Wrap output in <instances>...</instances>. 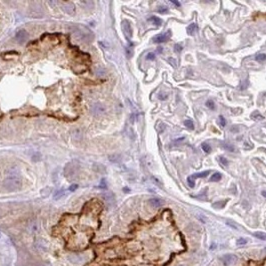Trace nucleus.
Segmentation results:
<instances>
[{
  "label": "nucleus",
  "instance_id": "obj_1",
  "mask_svg": "<svg viewBox=\"0 0 266 266\" xmlns=\"http://www.w3.org/2000/svg\"><path fill=\"white\" fill-rule=\"evenodd\" d=\"M3 188L4 190L8 191H17L22 188V180L20 175L12 174L3 180Z\"/></svg>",
  "mask_w": 266,
  "mask_h": 266
},
{
  "label": "nucleus",
  "instance_id": "obj_2",
  "mask_svg": "<svg viewBox=\"0 0 266 266\" xmlns=\"http://www.w3.org/2000/svg\"><path fill=\"white\" fill-rule=\"evenodd\" d=\"M73 32H74V35H75L77 38H80V39L82 40H88L89 37H92V34L91 32L89 31L88 29H86L84 26H75L73 27Z\"/></svg>",
  "mask_w": 266,
  "mask_h": 266
},
{
  "label": "nucleus",
  "instance_id": "obj_3",
  "mask_svg": "<svg viewBox=\"0 0 266 266\" xmlns=\"http://www.w3.org/2000/svg\"><path fill=\"white\" fill-rule=\"evenodd\" d=\"M237 259H238L237 256L235 255V254H231V253L225 254V255L221 256V258H220L222 263H223L224 265H226V266H230V265L234 264V263H236Z\"/></svg>",
  "mask_w": 266,
  "mask_h": 266
},
{
  "label": "nucleus",
  "instance_id": "obj_4",
  "mask_svg": "<svg viewBox=\"0 0 266 266\" xmlns=\"http://www.w3.org/2000/svg\"><path fill=\"white\" fill-rule=\"evenodd\" d=\"M170 37H171V30H168V31L163 33V34H159V35H156L155 37H153V42L160 44V43L166 42Z\"/></svg>",
  "mask_w": 266,
  "mask_h": 266
},
{
  "label": "nucleus",
  "instance_id": "obj_5",
  "mask_svg": "<svg viewBox=\"0 0 266 266\" xmlns=\"http://www.w3.org/2000/svg\"><path fill=\"white\" fill-rule=\"evenodd\" d=\"M27 39H28V34H27L25 30H19V31L16 32L15 40L18 43H24Z\"/></svg>",
  "mask_w": 266,
  "mask_h": 266
},
{
  "label": "nucleus",
  "instance_id": "obj_6",
  "mask_svg": "<svg viewBox=\"0 0 266 266\" xmlns=\"http://www.w3.org/2000/svg\"><path fill=\"white\" fill-rule=\"evenodd\" d=\"M62 9L65 11L68 14H73L74 11H75V8H74L73 3L71 2H62Z\"/></svg>",
  "mask_w": 266,
  "mask_h": 266
},
{
  "label": "nucleus",
  "instance_id": "obj_7",
  "mask_svg": "<svg viewBox=\"0 0 266 266\" xmlns=\"http://www.w3.org/2000/svg\"><path fill=\"white\" fill-rule=\"evenodd\" d=\"M122 26H123V30H124V32L126 33V35H127V36H129V37L132 36V28H131V25H130L129 22H128V21H123Z\"/></svg>",
  "mask_w": 266,
  "mask_h": 266
},
{
  "label": "nucleus",
  "instance_id": "obj_8",
  "mask_svg": "<svg viewBox=\"0 0 266 266\" xmlns=\"http://www.w3.org/2000/svg\"><path fill=\"white\" fill-rule=\"evenodd\" d=\"M103 111H104V108L102 107V105L99 104V103H96L95 105H93V107L91 108L92 114H94V115H98V114L102 113Z\"/></svg>",
  "mask_w": 266,
  "mask_h": 266
},
{
  "label": "nucleus",
  "instance_id": "obj_9",
  "mask_svg": "<svg viewBox=\"0 0 266 266\" xmlns=\"http://www.w3.org/2000/svg\"><path fill=\"white\" fill-rule=\"evenodd\" d=\"M149 204L152 207H160L163 204V201H161L160 198H151L149 199Z\"/></svg>",
  "mask_w": 266,
  "mask_h": 266
},
{
  "label": "nucleus",
  "instance_id": "obj_10",
  "mask_svg": "<svg viewBox=\"0 0 266 266\" xmlns=\"http://www.w3.org/2000/svg\"><path fill=\"white\" fill-rule=\"evenodd\" d=\"M197 30H198V26H197L196 23H191L189 24L187 29H186V31H187V33L189 35H193L194 33H195Z\"/></svg>",
  "mask_w": 266,
  "mask_h": 266
},
{
  "label": "nucleus",
  "instance_id": "obj_11",
  "mask_svg": "<svg viewBox=\"0 0 266 266\" xmlns=\"http://www.w3.org/2000/svg\"><path fill=\"white\" fill-rule=\"evenodd\" d=\"M149 21H151L156 26H160L161 24H162V20H161L160 18L156 17V16H151V17L149 18Z\"/></svg>",
  "mask_w": 266,
  "mask_h": 266
},
{
  "label": "nucleus",
  "instance_id": "obj_12",
  "mask_svg": "<svg viewBox=\"0 0 266 266\" xmlns=\"http://www.w3.org/2000/svg\"><path fill=\"white\" fill-rule=\"evenodd\" d=\"M210 174V172L209 171H205V172H199V174H193V175H191V177H192V179L194 180V179H200V177H207L208 174Z\"/></svg>",
  "mask_w": 266,
  "mask_h": 266
},
{
  "label": "nucleus",
  "instance_id": "obj_13",
  "mask_svg": "<svg viewBox=\"0 0 266 266\" xmlns=\"http://www.w3.org/2000/svg\"><path fill=\"white\" fill-rule=\"evenodd\" d=\"M250 118H251L252 120H255V121H257V120H264V117H263L260 113H258V112H253V113L251 114Z\"/></svg>",
  "mask_w": 266,
  "mask_h": 266
},
{
  "label": "nucleus",
  "instance_id": "obj_14",
  "mask_svg": "<svg viewBox=\"0 0 266 266\" xmlns=\"http://www.w3.org/2000/svg\"><path fill=\"white\" fill-rule=\"evenodd\" d=\"M221 177H222V174L220 172H215L213 175H211L210 182H218V180H221Z\"/></svg>",
  "mask_w": 266,
  "mask_h": 266
},
{
  "label": "nucleus",
  "instance_id": "obj_15",
  "mask_svg": "<svg viewBox=\"0 0 266 266\" xmlns=\"http://www.w3.org/2000/svg\"><path fill=\"white\" fill-rule=\"evenodd\" d=\"M253 235L256 238L260 239V240H266V233H264V232L258 231V232H255V233H253Z\"/></svg>",
  "mask_w": 266,
  "mask_h": 266
},
{
  "label": "nucleus",
  "instance_id": "obj_16",
  "mask_svg": "<svg viewBox=\"0 0 266 266\" xmlns=\"http://www.w3.org/2000/svg\"><path fill=\"white\" fill-rule=\"evenodd\" d=\"M65 194V190H59L55 191V193H54V199H59L61 198V197Z\"/></svg>",
  "mask_w": 266,
  "mask_h": 266
},
{
  "label": "nucleus",
  "instance_id": "obj_17",
  "mask_svg": "<svg viewBox=\"0 0 266 266\" xmlns=\"http://www.w3.org/2000/svg\"><path fill=\"white\" fill-rule=\"evenodd\" d=\"M184 125L186 126V128H189L190 130H193V129H194V124H193L192 120H189V119L185 120Z\"/></svg>",
  "mask_w": 266,
  "mask_h": 266
},
{
  "label": "nucleus",
  "instance_id": "obj_18",
  "mask_svg": "<svg viewBox=\"0 0 266 266\" xmlns=\"http://www.w3.org/2000/svg\"><path fill=\"white\" fill-rule=\"evenodd\" d=\"M201 148H202V150H203L206 153H209L211 152V148H210V146H209V145H208V144H206V142H203V144L201 145Z\"/></svg>",
  "mask_w": 266,
  "mask_h": 266
},
{
  "label": "nucleus",
  "instance_id": "obj_19",
  "mask_svg": "<svg viewBox=\"0 0 266 266\" xmlns=\"http://www.w3.org/2000/svg\"><path fill=\"white\" fill-rule=\"evenodd\" d=\"M219 161H220V164H222V166H227L229 164V161H227V158H223V157H220L219 158Z\"/></svg>",
  "mask_w": 266,
  "mask_h": 266
},
{
  "label": "nucleus",
  "instance_id": "obj_20",
  "mask_svg": "<svg viewBox=\"0 0 266 266\" xmlns=\"http://www.w3.org/2000/svg\"><path fill=\"white\" fill-rule=\"evenodd\" d=\"M187 182H188V185L190 186V188H194V185H195V182L193 180L192 177H187Z\"/></svg>",
  "mask_w": 266,
  "mask_h": 266
},
{
  "label": "nucleus",
  "instance_id": "obj_21",
  "mask_svg": "<svg viewBox=\"0 0 266 266\" xmlns=\"http://www.w3.org/2000/svg\"><path fill=\"white\" fill-rule=\"evenodd\" d=\"M223 148L225 150H228V152H234V147H232L231 145H229V144H225V145H223Z\"/></svg>",
  "mask_w": 266,
  "mask_h": 266
},
{
  "label": "nucleus",
  "instance_id": "obj_22",
  "mask_svg": "<svg viewBox=\"0 0 266 266\" xmlns=\"http://www.w3.org/2000/svg\"><path fill=\"white\" fill-rule=\"evenodd\" d=\"M225 203H226V201H221V202H216V203L213 204V207H217L218 206L219 208H222V207H224Z\"/></svg>",
  "mask_w": 266,
  "mask_h": 266
},
{
  "label": "nucleus",
  "instance_id": "obj_23",
  "mask_svg": "<svg viewBox=\"0 0 266 266\" xmlns=\"http://www.w3.org/2000/svg\"><path fill=\"white\" fill-rule=\"evenodd\" d=\"M256 60L257 61H264L266 60V54H259L256 56Z\"/></svg>",
  "mask_w": 266,
  "mask_h": 266
},
{
  "label": "nucleus",
  "instance_id": "obj_24",
  "mask_svg": "<svg viewBox=\"0 0 266 266\" xmlns=\"http://www.w3.org/2000/svg\"><path fill=\"white\" fill-rule=\"evenodd\" d=\"M246 243H247V239H245V238H239L237 240L238 245H243V244H246Z\"/></svg>",
  "mask_w": 266,
  "mask_h": 266
},
{
  "label": "nucleus",
  "instance_id": "obj_25",
  "mask_svg": "<svg viewBox=\"0 0 266 266\" xmlns=\"http://www.w3.org/2000/svg\"><path fill=\"white\" fill-rule=\"evenodd\" d=\"M206 106L208 107V108H210L211 110H214L215 109V105H214V103H213L212 101H207V102H206Z\"/></svg>",
  "mask_w": 266,
  "mask_h": 266
},
{
  "label": "nucleus",
  "instance_id": "obj_26",
  "mask_svg": "<svg viewBox=\"0 0 266 266\" xmlns=\"http://www.w3.org/2000/svg\"><path fill=\"white\" fill-rule=\"evenodd\" d=\"M219 122H220V125L222 126V127H225L226 126V121H225V119H224L223 116L219 117Z\"/></svg>",
  "mask_w": 266,
  "mask_h": 266
},
{
  "label": "nucleus",
  "instance_id": "obj_27",
  "mask_svg": "<svg viewBox=\"0 0 266 266\" xmlns=\"http://www.w3.org/2000/svg\"><path fill=\"white\" fill-rule=\"evenodd\" d=\"M146 59L147 60H154L155 59V54L152 53V52H150V53H148L146 55Z\"/></svg>",
  "mask_w": 266,
  "mask_h": 266
},
{
  "label": "nucleus",
  "instance_id": "obj_28",
  "mask_svg": "<svg viewBox=\"0 0 266 266\" xmlns=\"http://www.w3.org/2000/svg\"><path fill=\"white\" fill-rule=\"evenodd\" d=\"M158 12L159 13H167L168 12V8H166V7H159V9H158Z\"/></svg>",
  "mask_w": 266,
  "mask_h": 266
},
{
  "label": "nucleus",
  "instance_id": "obj_29",
  "mask_svg": "<svg viewBox=\"0 0 266 266\" xmlns=\"http://www.w3.org/2000/svg\"><path fill=\"white\" fill-rule=\"evenodd\" d=\"M99 188H104V190H105L106 188H107V185H106V180H101V182H100V185H99Z\"/></svg>",
  "mask_w": 266,
  "mask_h": 266
},
{
  "label": "nucleus",
  "instance_id": "obj_30",
  "mask_svg": "<svg viewBox=\"0 0 266 266\" xmlns=\"http://www.w3.org/2000/svg\"><path fill=\"white\" fill-rule=\"evenodd\" d=\"M95 74H96V76H98V77H101V76H103L104 74H105V71H104L103 69H99V70H98L97 72L95 73Z\"/></svg>",
  "mask_w": 266,
  "mask_h": 266
},
{
  "label": "nucleus",
  "instance_id": "obj_31",
  "mask_svg": "<svg viewBox=\"0 0 266 266\" xmlns=\"http://www.w3.org/2000/svg\"><path fill=\"white\" fill-rule=\"evenodd\" d=\"M77 188H78V185H71L70 188H69V190L70 191H74V190H77Z\"/></svg>",
  "mask_w": 266,
  "mask_h": 266
},
{
  "label": "nucleus",
  "instance_id": "obj_32",
  "mask_svg": "<svg viewBox=\"0 0 266 266\" xmlns=\"http://www.w3.org/2000/svg\"><path fill=\"white\" fill-rule=\"evenodd\" d=\"M175 51H176V52L182 51V46H181V45H178V44H176V45H175Z\"/></svg>",
  "mask_w": 266,
  "mask_h": 266
},
{
  "label": "nucleus",
  "instance_id": "obj_33",
  "mask_svg": "<svg viewBox=\"0 0 266 266\" xmlns=\"http://www.w3.org/2000/svg\"><path fill=\"white\" fill-rule=\"evenodd\" d=\"M171 3H173L176 7H180L181 6V4H180V2L178 1H175V0H171Z\"/></svg>",
  "mask_w": 266,
  "mask_h": 266
},
{
  "label": "nucleus",
  "instance_id": "obj_34",
  "mask_svg": "<svg viewBox=\"0 0 266 266\" xmlns=\"http://www.w3.org/2000/svg\"><path fill=\"white\" fill-rule=\"evenodd\" d=\"M261 194H262V196H264V197H266V191H262Z\"/></svg>",
  "mask_w": 266,
  "mask_h": 266
},
{
  "label": "nucleus",
  "instance_id": "obj_35",
  "mask_svg": "<svg viewBox=\"0 0 266 266\" xmlns=\"http://www.w3.org/2000/svg\"><path fill=\"white\" fill-rule=\"evenodd\" d=\"M125 193H129V188H124Z\"/></svg>",
  "mask_w": 266,
  "mask_h": 266
}]
</instances>
